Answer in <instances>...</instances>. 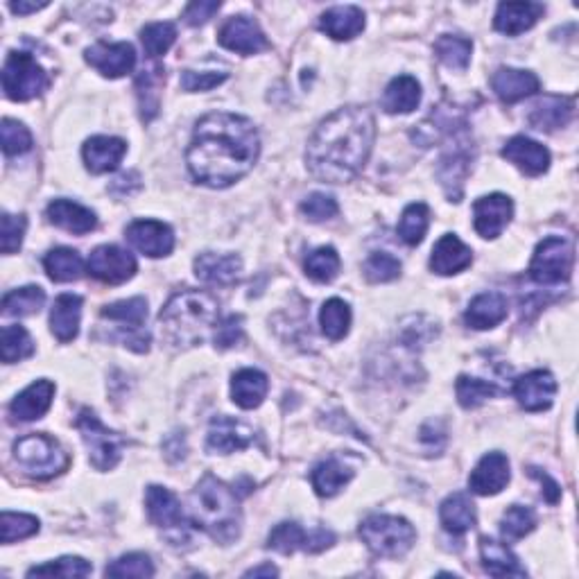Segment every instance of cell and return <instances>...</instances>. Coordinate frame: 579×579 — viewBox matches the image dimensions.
Returning <instances> with one entry per match:
<instances>
[{"label":"cell","instance_id":"1","mask_svg":"<svg viewBox=\"0 0 579 579\" xmlns=\"http://www.w3.org/2000/svg\"><path fill=\"white\" fill-rule=\"evenodd\" d=\"M261 154V138L252 120L215 111L195 125L186 163L197 184L227 188L254 168Z\"/></svg>","mask_w":579,"mask_h":579},{"label":"cell","instance_id":"2","mask_svg":"<svg viewBox=\"0 0 579 579\" xmlns=\"http://www.w3.org/2000/svg\"><path fill=\"white\" fill-rule=\"evenodd\" d=\"M374 141L376 120L369 109H337L308 141V172L324 184H347L365 168Z\"/></svg>","mask_w":579,"mask_h":579},{"label":"cell","instance_id":"3","mask_svg":"<svg viewBox=\"0 0 579 579\" xmlns=\"http://www.w3.org/2000/svg\"><path fill=\"white\" fill-rule=\"evenodd\" d=\"M220 304L209 292L181 290L163 306L159 322L161 335L177 349L197 347L206 340L213 326H218Z\"/></svg>","mask_w":579,"mask_h":579},{"label":"cell","instance_id":"4","mask_svg":"<svg viewBox=\"0 0 579 579\" xmlns=\"http://www.w3.org/2000/svg\"><path fill=\"white\" fill-rule=\"evenodd\" d=\"M188 509L195 527H200L222 546H229L240 537V530H243L240 500L236 491L213 475H204L197 482L193 494H190Z\"/></svg>","mask_w":579,"mask_h":579},{"label":"cell","instance_id":"5","mask_svg":"<svg viewBox=\"0 0 579 579\" xmlns=\"http://www.w3.org/2000/svg\"><path fill=\"white\" fill-rule=\"evenodd\" d=\"M360 539L367 543L374 557L399 559L412 550L417 532L401 516L374 514L360 523Z\"/></svg>","mask_w":579,"mask_h":579},{"label":"cell","instance_id":"6","mask_svg":"<svg viewBox=\"0 0 579 579\" xmlns=\"http://www.w3.org/2000/svg\"><path fill=\"white\" fill-rule=\"evenodd\" d=\"M14 460L37 480H50L71 466V455L50 435H28L14 444Z\"/></svg>","mask_w":579,"mask_h":579},{"label":"cell","instance_id":"7","mask_svg":"<svg viewBox=\"0 0 579 579\" xmlns=\"http://www.w3.org/2000/svg\"><path fill=\"white\" fill-rule=\"evenodd\" d=\"M77 430L84 439L86 448H89V460L98 471H111L120 462V455H123L125 439L118 435V432L109 430L105 423H102L95 412L84 408L77 414L75 421Z\"/></svg>","mask_w":579,"mask_h":579},{"label":"cell","instance_id":"8","mask_svg":"<svg viewBox=\"0 0 579 579\" xmlns=\"http://www.w3.org/2000/svg\"><path fill=\"white\" fill-rule=\"evenodd\" d=\"M50 77L28 53H10L3 66V91L14 102H28L48 89Z\"/></svg>","mask_w":579,"mask_h":579},{"label":"cell","instance_id":"9","mask_svg":"<svg viewBox=\"0 0 579 579\" xmlns=\"http://www.w3.org/2000/svg\"><path fill=\"white\" fill-rule=\"evenodd\" d=\"M575 249L573 243L561 236H550L539 243L532 256L530 276L539 285H559L566 283L573 274Z\"/></svg>","mask_w":579,"mask_h":579},{"label":"cell","instance_id":"10","mask_svg":"<svg viewBox=\"0 0 579 579\" xmlns=\"http://www.w3.org/2000/svg\"><path fill=\"white\" fill-rule=\"evenodd\" d=\"M102 319L120 324L116 337L136 353H148L150 351V333L143 331L145 319H148V301L143 297L123 299L116 304H109L102 308Z\"/></svg>","mask_w":579,"mask_h":579},{"label":"cell","instance_id":"11","mask_svg":"<svg viewBox=\"0 0 579 579\" xmlns=\"http://www.w3.org/2000/svg\"><path fill=\"white\" fill-rule=\"evenodd\" d=\"M89 274L107 285H118L136 274V258L116 245L93 249L89 258Z\"/></svg>","mask_w":579,"mask_h":579},{"label":"cell","instance_id":"12","mask_svg":"<svg viewBox=\"0 0 579 579\" xmlns=\"http://www.w3.org/2000/svg\"><path fill=\"white\" fill-rule=\"evenodd\" d=\"M218 41L222 48L238 55H256L270 48L265 32L258 28V23L249 19V16H231L220 28Z\"/></svg>","mask_w":579,"mask_h":579},{"label":"cell","instance_id":"13","mask_svg":"<svg viewBox=\"0 0 579 579\" xmlns=\"http://www.w3.org/2000/svg\"><path fill=\"white\" fill-rule=\"evenodd\" d=\"M125 238L129 240V245L150 258L168 256L175 249V233H172L168 224L159 220L132 222L125 231Z\"/></svg>","mask_w":579,"mask_h":579},{"label":"cell","instance_id":"14","mask_svg":"<svg viewBox=\"0 0 579 579\" xmlns=\"http://www.w3.org/2000/svg\"><path fill=\"white\" fill-rule=\"evenodd\" d=\"M86 62H89L95 71L102 73L111 80H118V77H125L127 73H132V68L136 66V53L132 43H107L98 41L86 50Z\"/></svg>","mask_w":579,"mask_h":579},{"label":"cell","instance_id":"15","mask_svg":"<svg viewBox=\"0 0 579 579\" xmlns=\"http://www.w3.org/2000/svg\"><path fill=\"white\" fill-rule=\"evenodd\" d=\"M557 394V380L546 369L530 371L514 383V396L518 405L527 412H543L548 410Z\"/></svg>","mask_w":579,"mask_h":579},{"label":"cell","instance_id":"16","mask_svg":"<svg viewBox=\"0 0 579 579\" xmlns=\"http://www.w3.org/2000/svg\"><path fill=\"white\" fill-rule=\"evenodd\" d=\"M512 215H514V204L503 193L480 197V200L473 204L475 231L487 240L498 238L500 233L505 231L507 224L512 222Z\"/></svg>","mask_w":579,"mask_h":579},{"label":"cell","instance_id":"17","mask_svg":"<svg viewBox=\"0 0 579 579\" xmlns=\"http://www.w3.org/2000/svg\"><path fill=\"white\" fill-rule=\"evenodd\" d=\"M254 442V430L247 423L231 419V417H218L211 421L209 437H206V448L209 453L229 455L236 451H243L249 444Z\"/></svg>","mask_w":579,"mask_h":579},{"label":"cell","instance_id":"18","mask_svg":"<svg viewBox=\"0 0 579 579\" xmlns=\"http://www.w3.org/2000/svg\"><path fill=\"white\" fill-rule=\"evenodd\" d=\"M512 471H509V460L503 453H487L475 466L469 487L478 496H496L509 485Z\"/></svg>","mask_w":579,"mask_h":579},{"label":"cell","instance_id":"19","mask_svg":"<svg viewBox=\"0 0 579 579\" xmlns=\"http://www.w3.org/2000/svg\"><path fill=\"white\" fill-rule=\"evenodd\" d=\"M491 89H494V93L505 105H514V102H521L537 93L541 89V82L539 77L530 71L503 66L491 75Z\"/></svg>","mask_w":579,"mask_h":579},{"label":"cell","instance_id":"20","mask_svg":"<svg viewBox=\"0 0 579 579\" xmlns=\"http://www.w3.org/2000/svg\"><path fill=\"white\" fill-rule=\"evenodd\" d=\"M503 157L527 177H539L550 168V152L527 136H514L512 141H507Z\"/></svg>","mask_w":579,"mask_h":579},{"label":"cell","instance_id":"21","mask_svg":"<svg viewBox=\"0 0 579 579\" xmlns=\"http://www.w3.org/2000/svg\"><path fill=\"white\" fill-rule=\"evenodd\" d=\"M127 152V143L116 136H93L84 143L82 157L93 175H105L116 170Z\"/></svg>","mask_w":579,"mask_h":579},{"label":"cell","instance_id":"22","mask_svg":"<svg viewBox=\"0 0 579 579\" xmlns=\"http://www.w3.org/2000/svg\"><path fill=\"white\" fill-rule=\"evenodd\" d=\"M473 263V252L466 247L460 238L453 233L439 238V243L432 249L430 270L439 276H453L464 272Z\"/></svg>","mask_w":579,"mask_h":579},{"label":"cell","instance_id":"23","mask_svg":"<svg viewBox=\"0 0 579 579\" xmlns=\"http://www.w3.org/2000/svg\"><path fill=\"white\" fill-rule=\"evenodd\" d=\"M243 272V261L236 254L206 252L195 258L197 279L211 285H233Z\"/></svg>","mask_w":579,"mask_h":579},{"label":"cell","instance_id":"24","mask_svg":"<svg viewBox=\"0 0 579 579\" xmlns=\"http://www.w3.org/2000/svg\"><path fill=\"white\" fill-rule=\"evenodd\" d=\"M319 30L335 41H351L365 30V12L356 5L331 7L319 19Z\"/></svg>","mask_w":579,"mask_h":579},{"label":"cell","instance_id":"25","mask_svg":"<svg viewBox=\"0 0 579 579\" xmlns=\"http://www.w3.org/2000/svg\"><path fill=\"white\" fill-rule=\"evenodd\" d=\"M55 396V385L50 380H37L28 390H23L10 405L14 421H34L41 419L50 410Z\"/></svg>","mask_w":579,"mask_h":579},{"label":"cell","instance_id":"26","mask_svg":"<svg viewBox=\"0 0 579 579\" xmlns=\"http://www.w3.org/2000/svg\"><path fill=\"white\" fill-rule=\"evenodd\" d=\"M543 12H546V7L541 3H500L494 28L507 34V37H516V34L530 30L541 19Z\"/></svg>","mask_w":579,"mask_h":579},{"label":"cell","instance_id":"27","mask_svg":"<svg viewBox=\"0 0 579 579\" xmlns=\"http://www.w3.org/2000/svg\"><path fill=\"white\" fill-rule=\"evenodd\" d=\"M145 505H148L150 521L157 527H163V530H177V527H184V512H181L179 500L170 489L159 485L148 487Z\"/></svg>","mask_w":579,"mask_h":579},{"label":"cell","instance_id":"28","mask_svg":"<svg viewBox=\"0 0 579 579\" xmlns=\"http://www.w3.org/2000/svg\"><path fill=\"white\" fill-rule=\"evenodd\" d=\"M46 215L55 227L77 233V236H84V233H91L95 227H98V218H95V213L91 209H86V206L75 204L71 200L50 202Z\"/></svg>","mask_w":579,"mask_h":579},{"label":"cell","instance_id":"29","mask_svg":"<svg viewBox=\"0 0 579 579\" xmlns=\"http://www.w3.org/2000/svg\"><path fill=\"white\" fill-rule=\"evenodd\" d=\"M507 317V299L500 292H482L475 297L464 313V322L475 331H487Z\"/></svg>","mask_w":579,"mask_h":579},{"label":"cell","instance_id":"30","mask_svg":"<svg viewBox=\"0 0 579 579\" xmlns=\"http://www.w3.org/2000/svg\"><path fill=\"white\" fill-rule=\"evenodd\" d=\"M82 319V297L77 295H59L55 306L50 310V331L59 342H73L80 333Z\"/></svg>","mask_w":579,"mask_h":579},{"label":"cell","instance_id":"31","mask_svg":"<svg viewBox=\"0 0 579 579\" xmlns=\"http://www.w3.org/2000/svg\"><path fill=\"white\" fill-rule=\"evenodd\" d=\"M267 390H270V380L258 369H240L233 374L231 380V396L233 403L243 410H254L265 401Z\"/></svg>","mask_w":579,"mask_h":579},{"label":"cell","instance_id":"32","mask_svg":"<svg viewBox=\"0 0 579 579\" xmlns=\"http://www.w3.org/2000/svg\"><path fill=\"white\" fill-rule=\"evenodd\" d=\"M480 557L482 566L489 575L494 577H525L527 570L521 566V561L516 559V555L509 550L505 543H500L496 539L482 537L480 539Z\"/></svg>","mask_w":579,"mask_h":579},{"label":"cell","instance_id":"33","mask_svg":"<svg viewBox=\"0 0 579 579\" xmlns=\"http://www.w3.org/2000/svg\"><path fill=\"white\" fill-rule=\"evenodd\" d=\"M575 114L573 98H559V95H546L530 114V125L539 132H552L568 125Z\"/></svg>","mask_w":579,"mask_h":579},{"label":"cell","instance_id":"34","mask_svg":"<svg viewBox=\"0 0 579 579\" xmlns=\"http://www.w3.org/2000/svg\"><path fill=\"white\" fill-rule=\"evenodd\" d=\"M353 475H356V471H353L351 466H347L342 460H337V457H328V460L319 462L315 466L310 480H313V489L317 491V496L333 498L349 485V482L353 480Z\"/></svg>","mask_w":579,"mask_h":579},{"label":"cell","instance_id":"35","mask_svg":"<svg viewBox=\"0 0 579 579\" xmlns=\"http://www.w3.org/2000/svg\"><path fill=\"white\" fill-rule=\"evenodd\" d=\"M421 102V84L412 75H399L387 84L383 109L387 114H410Z\"/></svg>","mask_w":579,"mask_h":579},{"label":"cell","instance_id":"36","mask_svg":"<svg viewBox=\"0 0 579 579\" xmlns=\"http://www.w3.org/2000/svg\"><path fill=\"white\" fill-rule=\"evenodd\" d=\"M166 82V71L161 66L143 68L141 75L136 77V95L138 107H141V118L145 123L157 118L161 107V86Z\"/></svg>","mask_w":579,"mask_h":579},{"label":"cell","instance_id":"37","mask_svg":"<svg viewBox=\"0 0 579 579\" xmlns=\"http://www.w3.org/2000/svg\"><path fill=\"white\" fill-rule=\"evenodd\" d=\"M439 518H442V525L446 532L451 534H460L469 532L475 527V521H478V516H475V505L473 500L466 496V494H453L448 496L442 507H439Z\"/></svg>","mask_w":579,"mask_h":579},{"label":"cell","instance_id":"38","mask_svg":"<svg viewBox=\"0 0 579 579\" xmlns=\"http://www.w3.org/2000/svg\"><path fill=\"white\" fill-rule=\"evenodd\" d=\"M43 267H46L50 279L57 283H71L84 274L82 256L68 247H57L53 252H48L43 258Z\"/></svg>","mask_w":579,"mask_h":579},{"label":"cell","instance_id":"39","mask_svg":"<svg viewBox=\"0 0 579 579\" xmlns=\"http://www.w3.org/2000/svg\"><path fill=\"white\" fill-rule=\"evenodd\" d=\"M469 163L471 159L464 150H455L442 159V166H439V179H442L446 195L451 197V202H460L464 179L466 175H469Z\"/></svg>","mask_w":579,"mask_h":579},{"label":"cell","instance_id":"40","mask_svg":"<svg viewBox=\"0 0 579 579\" xmlns=\"http://www.w3.org/2000/svg\"><path fill=\"white\" fill-rule=\"evenodd\" d=\"M46 304V292L39 285H25V288L7 292L3 297V315L7 317H30L37 315Z\"/></svg>","mask_w":579,"mask_h":579},{"label":"cell","instance_id":"41","mask_svg":"<svg viewBox=\"0 0 579 579\" xmlns=\"http://www.w3.org/2000/svg\"><path fill=\"white\" fill-rule=\"evenodd\" d=\"M473 43L457 34H444L435 41V55L444 66L453 68V71H464L471 64Z\"/></svg>","mask_w":579,"mask_h":579},{"label":"cell","instance_id":"42","mask_svg":"<svg viewBox=\"0 0 579 579\" xmlns=\"http://www.w3.org/2000/svg\"><path fill=\"white\" fill-rule=\"evenodd\" d=\"M319 324H322V331L328 340H342L351 326V308L347 301L328 299L322 306V313H319Z\"/></svg>","mask_w":579,"mask_h":579},{"label":"cell","instance_id":"43","mask_svg":"<svg viewBox=\"0 0 579 579\" xmlns=\"http://www.w3.org/2000/svg\"><path fill=\"white\" fill-rule=\"evenodd\" d=\"M430 227V209L423 202L410 204L408 209L403 211L401 222H399V236L405 245H419L426 231Z\"/></svg>","mask_w":579,"mask_h":579},{"label":"cell","instance_id":"44","mask_svg":"<svg viewBox=\"0 0 579 579\" xmlns=\"http://www.w3.org/2000/svg\"><path fill=\"white\" fill-rule=\"evenodd\" d=\"M32 353H34V342L23 326L3 328V335H0V356H3V362L12 365V362H21L25 358H30Z\"/></svg>","mask_w":579,"mask_h":579},{"label":"cell","instance_id":"45","mask_svg":"<svg viewBox=\"0 0 579 579\" xmlns=\"http://www.w3.org/2000/svg\"><path fill=\"white\" fill-rule=\"evenodd\" d=\"M308 532L299 523H279L267 537V548H272L281 555H292L297 550H306Z\"/></svg>","mask_w":579,"mask_h":579},{"label":"cell","instance_id":"46","mask_svg":"<svg viewBox=\"0 0 579 579\" xmlns=\"http://www.w3.org/2000/svg\"><path fill=\"white\" fill-rule=\"evenodd\" d=\"M175 41H177V28L168 21L150 23L141 30V43L145 48V55H148L150 59L166 55Z\"/></svg>","mask_w":579,"mask_h":579},{"label":"cell","instance_id":"47","mask_svg":"<svg viewBox=\"0 0 579 579\" xmlns=\"http://www.w3.org/2000/svg\"><path fill=\"white\" fill-rule=\"evenodd\" d=\"M455 394L462 408L473 410L485 403L487 399H494V396L498 394V387L494 383H487V380H480L473 376H460L455 385Z\"/></svg>","mask_w":579,"mask_h":579},{"label":"cell","instance_id":"48","mask_svg":"<svg viewBox=\"0 0 579 579\" xmlns=\"http://www.w3.org/2000/svg\"><path fill=\"white\" fill-rule=\"evenodd\" d=\"M340 254L333 247H319L306 258V274L317 283H331L340 274Z\"/></svg>","mask_w":579,"mask_h":579},{"label":"cell","instance_id":"49","mask_svg":"<svg viewBox=\"0 0 579 579\" xmlns=\"http://www.w3.org/2000/svg\"><path fill=\"white\" fill-rule=\"evenodd\" d=\"M39 532V518L30 514H14L3 512L0 516V541L10 546L14 541L28 539Z\"/></svg>","mask_w":579,"mask_h":579},{"label":"cell","instance_id":"50","mask_svg":"<svg viewBox=\"0 0 579 579\" xmlns=\"http://www.w3.org/2000/svg\"><path fill=\"white\" fill-rule=\"evenodd\" d=\"M534 527H537V514L532 512L530 507L523 505H512L503 514V521H500V532L507 541L523 539L525 534H530Z\"/></svg>","mask_w":579,"mask_h":579},{"label":"cell","instance_id":"51","mask_svg":"<svg viewBox=\"0 0 579 579\" xmlns=\"http://www.w3.org/2000/svg\"><path fill=\"white\" fill-rule=\"evenodd\" d=\"M93 566L82 557H62L50 564L34 566L28 570V577H86L91 575Z\"/></svg>","mask_w":579,"mask_h":579},{"label":"cell","instance_id":"52","mask_svg":"<svg viewBox=\"0 0 579 579\" xmlns=\"http://www.w3.org/2000/svg\"><path fill=\"white\" fill-rule=\"evenodd\" d=\"M0 141H3V152L7 157H21L32 150L30 129L12 118H5L0 125Z\"/></svg>","mask_w":579,"mask_h":579},{"label":"cell","instance_id":"53","mask_svg":"<svg viewBox=\"0 0 579 579\" xmlns=\"http://www.w3.org/2000/svg\"><path fill=\"white\" fill-rule=\"evenodd\" d=\"M362 270L371 283H390L401 276V261L387 252H376L367 258Z\"/></svg>","mask_w":579,"mask_h":579},{"label":"cell","instance_id":"54","mask_svg":"<svg viewBox=\"0 0 579 579\" xmlns=\"http://www.w3.org/2000/svg\"><path fill=\"white\" fill-rule=\"evenodd\" d=\"M105 575L107 577H152L154 566L148 555H143V552H132V555H125L116 559L114 564H109Z\"/></svg>","mask_w":579,"mask_h":579},{"label":"cell","instance_id":"55","mask_svg":"<svg viewBox=\"0 0 579 579\" xmlns=\"http://www.w3.org/2000/svg\"><path fill=\"white\" fill-rule=\"evenodd\" d=\"M25 227H28V220L25 215H12L3 213L0 218V245H3V254L12 256L21 249Z\"/></svg>","mask_w":579,"mask_h":579},{"label":"cell","instance_id":"56","mask_svg":"<svg viewBox=\"0 0 579 579\" xmlns=\"http://www.w3.org/2000/svg\"><path fill=\"white\" fill-rule=\"evenodd\" d=\"M340 211V206L326 193H310L304 202H301V213L310 222H326L331 220Z\"/></svg>","mask_w":579,"mask_h":579},{"label":"cell","instance_id":"57","mask_svg":"<svg viewBox=\"0 0 579 579\" xmlns=\"http://www.w3.org/2000/svg\"><path fill=\"white\" fill-rule=\"evenodd\" d=\"M224 80H227V73L184 71L181 73V89L188 91V93L211 91V89H215V86H220Z\"/></svg>","mask_w":579,"mask_h":579},{"label":"cell","instance_id":"58","mask_svg":"<svg viewBox=\"0 0 579 579\" xmlns=\"http://www.w3.org/2000/svg\"><path fill=\"white\" fill-rule=\"evenodd\" d=\"M243 340V317L231 315L224 319L222 324H218V331H215V347L218 349H231Z\"/></svg>","mask_w":579,"mask_h":579},{"label":"cell","instance_id":"59","mask_svg":"<svg viewBox=\"0 0 579 579\" xmlns=\"http://www.w3.org/2000/svg\"><path fill=\"white\" fill-rule=\"evenodd\" d=\"M220 3L218 0H200V3H190L186 10H184V19L188 25H204L209 19H213V14L220 10Z\"/></svg>","mask_w":579,"mask_h":579},{"label":"cell","instance_id":"60","mask_svg":"<svg viewBox=\"0 0 579 579\" xmlns=\"http://www.w3.org/2000/svg\"><path fill=\"white\" fill-rule=\"evenodd\" d=\"M138 188H141V177H138V172L129 170L114 179V184H111V193L118 197H127V195H134Z\"/></svg>","mask_w":579,"mask_h":579},{"label":"cell","instance_id":"61","mask_svg":"<svg viewBox=\"0 0 579 579\" xmlns=\"http://www.w3.org/2000/svg\"><path fill=\"white\" fill-rule=\"evenodd\" d=\"M530 475H532V478H537V480L541 482V487H543V498H546L550 505H557V503H559V498H561V489H559L557 482L552 480L548 473H541L539 469H534V466L530 469Z\"/></svg>","mask_w":579,"mask_h":579},{"label":"cell","instance_id":"62","mask_svg":"<svg viewBox=\"0 0 579 579\" xmlns=\"http://www.w3.org/2000/svg\"><path fill=\"white\" fill-rule=\"evenodd\" d=\"M46 7H48L46 0H43V3H23V0H19V3H10V10L19 16H28L39 10H46Z\"/></svg>","mask_w":579,"mask_h":579},{"label":"cell","instance_id":"63","mask_svg":"<svg viewBox=\"0 0 579 579\" xmlns=\"http://www.w3.org/2000/svg\"><path fill=\"white\" fill-rule=\"evenodd\" d=\"M272 577V575H279V570H276L274 566H258V568H252V570H247L245 577Z\"/></svg>","mask_w":579,"mask_h":579}]
</instances>
